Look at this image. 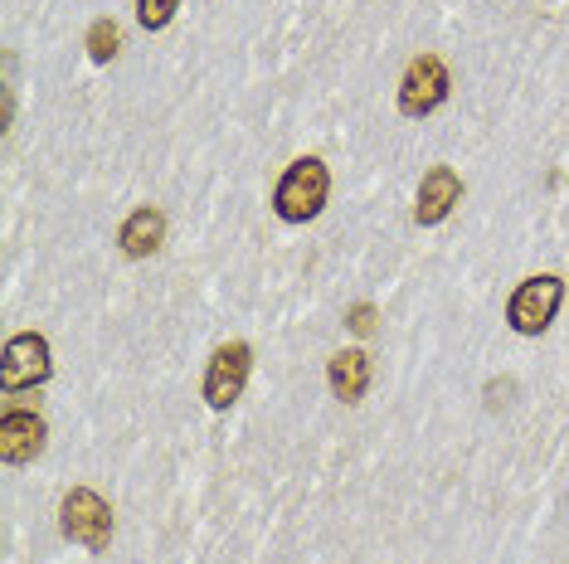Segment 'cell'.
Segmentation results:
<instances>
[{
	"label": "cell",
	"instance_id": "obj_1",
	"mask_svg": "<svg viewBox=\"0 0 569 564\" xmlns=\"http://www.w3.org/2000/svg\"><path fill=\"white\" fill-rule=\"evenodd\" d=\"M327 195H331V171L321 157H297L282 181L273 190V214L282 224H307L327 210Z\"/></svg>",
	"mask_w": 569,
	"mask_h": 564
},
{
	"label": "cell",
	"instance_id": "obj_2",
	"mask_svg": "<svg viewBox=\"0 0 569 564\" xmlns=\"http://www.w3.org/2000/svg\"><path fill=\"white\" fill-rule=\"evenodd\" d=\"M560 302H565V278L536 273V278H526L521 288L511 292L507 322H511L516 336H540V331H550L555 312H560Z\"/></svg>",
	"mask_w": 569,
	"mask_h": 564
},
{
	"label": "cell",
	"instance_id": "obj_3",
	"mask_svg": "<svg viewBox=\"0 0 569 564\" xmlns=\"http://www.w3.org/2000/svg\"><path fill=\"white\" fill-rule=\"evenodd\" d=\"M59 525H63V535H69L73 545L93 550V555H102V550L112 545V506L102 502L93 486H73V492L63 496Z\"/></svg>",
	"mask_w": 569,
	"mask_h": 564
},
{
	"label": "cell",
	"instance_id": "obj_4",
	"mask_svg": "<svg viewBox=\"0 0 569 564\" xmlns=\"http://www.w3.org/2000/svg\"><path fill=\"white\" fill-rule=\"evenodd\" d=\"M448 88H452L448 63L438 54L409 59L405 79H399V112H405V118H429V112H438L448 102Z\"/></svg>",
	"mask_w": 569,
	"mask_h": 564
},
{
	"label": "cell",
	"instance_id": "obj_5",
	"mask_svg": "<svg viewBox=\"0 0 569 564\" xmlns=\"http://www.w3.org/2000/svg\"><path fill=\"white\" fill-rule=\"evenodd\" d=\"M49 341L40 331H20V336L6 341V351H0V390L6 394H20V390H34V384L49 380Z\"/></svg>",
	"mask_w": 569,
	"mask_h": 564
},
{
	"label": "cell",
	"instance_id": "obj_6",
	"mask_svg": "<svg viewBox=\"0 0 569 564\" xmlns=\"http://www.w3.org/2000/svg\"><path fill=\"white\" fill-rule=\"evenodd\" d=\"M249 370H253V351L243 341H229L219 345L210 355V370H204V404L214 409V414H224V409L239 404L243 384H249Z\"/></svg>",
	"mask_w": 569,
	"mask_h": 564
},
{
	"label": "cell",
	"instance_id": "obj_7",
	"mask_svg": "<svg viewBox=\"0 0 569 564\" xmlns=\"http://www.w3.org/2000/svg\"><path fill=\"white\" fill-rule=\"evenodd\" d=\"M44 453V419L30 414V409H6L0 414V457L10 467L34 463Z\"/></svg>",
	"mask_w": 569,
	"mask_h": 564
},
{
	"label": "cell",
	"instance_id": "obj_8",
	"mask_svg": "<svg viewBox=\"0 0 569 564\" xmlns=\"http://www.w3.org/2000/svg\"><path fill=\"white\" fill-rule=\"evenodd\" d=\"M462 200V175L452 165H433L419 181V204H413V220L419 224H443Z\"/></svg>",
	"mask_w": 569,
	"mask_h": 564
},
{
	"label": "cell",
	"instance_id": "obj_9",
	"mask_svg": "<svg viewBox=\"0 0 569 564\" xmlns=\"http://www.w3.org/2000/svg\"><path fill=\"white\" fill-rule=\"evenodd\" d=\"M166 243V214L157 210V204H141V210H132L118 229V249L127 253V259H151Z\"/></svg>",
	"mask_w": 569,
	"mask_h": 564
},
{
	"label": "cell",
	"instance_id": "obj_10",
	"mask_svg": "<svg viewBox=\"0 0 569 564\" xmlns=\"http://www.w3.org/2000/svg\"><path fill=\"white\" fill-rule=\"evenodd\" d=\"M370 375H375V365H370L366 351H341V355H331V365H327L331 394H336L341 404H360V400H366Z\"/></svg>",
	"mask_w": 569,
	"mask_h": 564
},
{
	"label": "cell",
	"instance_id": "obj_11",
	"mask_svg": "<svg viewBox=\"0 0 569 564\" xmlns=\"http://www.w3.org/2000/svg\"><path fill=\"white\" fill-rule=\"evenodd\" d=\"M122 49V30L112 20H93V30H88V59L93 63H112Z\"/></svg>",
	"mask_w": 569,
	"mask_h": 564
},
{
	"label": "cell",
	"instance_id": "obj_12",
	"mask_svg": "<svg viewBox=\"0 0 569 564\" xmlns=\"http://www.w3.org/2000/svg\"><path fill=\"white\" fill-rule=\"evenodd\" d=\"M176 10H180V0H137L141 30H166V24L176 20Z\"/></svg>",
	"mask_w": 569,
	"mask_h": 564
},
{
	"label": "cell",
	"instance_id": "obj_13",
	"mask_svg": "<svg viewBox=\"0 0 569 564\" xmlns=\"http://www.w3.org/2000/svg\"><path fill=\"white\" fill-rule=\"evenodd\" d=\"M375 326H380V312H375L370 302H356L351 312H346V331H356V336H375Z\"/></svg>",
	"mask_w": 569,
	"mask_h": 564
}]
</instances>
